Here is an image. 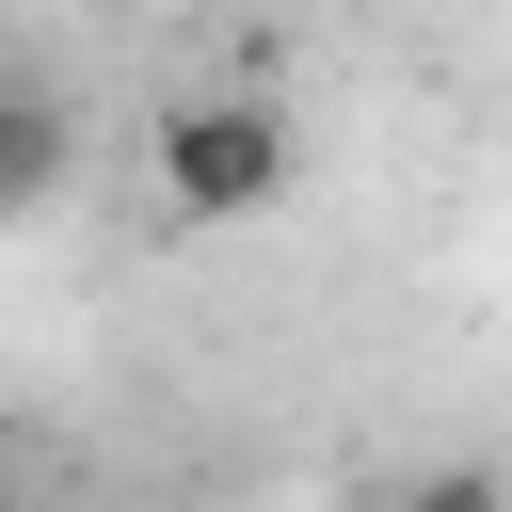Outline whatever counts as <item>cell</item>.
Instances as JSON below:
<instances>
[{"label": "cell", "mask_w": 512, "mask_h": 512, "mask_svg": "<svg viewBox=\"0 0 512 512\" xmlns=\"http://www.w3.org/2000/svg\"><path fill=\"white\" fill-rule=\"evenodd\" d=\"M384 512H512V464H416L384 480Z\"/></svg>", "instance_id": "cell-3"}, {"label": "cell", "mask_w": 512, "mask_h": 512, "mask_svg": "<svg viewBox=\"0 0 512 512\" xmlns=\"http://www.w3.org/2000/svg\"><path fill=\"white\" fill-rule=\"evenodd\" d=\"M288 160H304L288 112L240 96V80H224V96H176V112L144 128V176H160L176 224H256V208H288Z\"/></svg>", "instance_id": "cell-1"}, {"label": "cell", "mask_w": 512, "mask_h": 512, "mask_svg": "<svg viewBox=\"0 0 512 512\" xmlns=\"http://www.w3.org/2000/svg\"><path fill=\"white\" fill-rule=\"evenodd\" d=\"M64 176H80V112L48 80H0V224H32Z\"/></svg>", "instance_id": "cell-2"}, {"label": "cell", "mask_w": 512, "mask_h": 512, "mask_svg": "<svg viewBox=\"0 0 512 512\" xmlns=\"http://www.w3.org/2000/svg\"><path fill=\"white\" fill-rule=\"evenodd\" d=\"M0 512H16V448H0Z\"/></svg>", "instance_id": "cell-4"}]
</instances>
